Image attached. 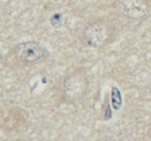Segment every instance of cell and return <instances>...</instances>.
I'll use <instances>...</instances> for the list:
<instances>
[{"mask_svg": "<svg viewBox=\"0 0 151 141\" xmlns=\"http://www.w3.org/2000/svg\"><path fill=\"white\" fill-rule=\"evenodd\" d=\"M16 58L25 63H35L41 60L45 55V50L35 41H27L18 44L14 47Z\"/></svg>", "mask_w": 151, "mask_h": 141, "instance_id": "3", "label": "cell"}, {"mask_svg": "<svg viewBox=\"0 0 151 141\" xmlns=\"http://www.w3.org/2000/svg\"><path fill=\"white\" fill-rule=\"evenodd\" d=\"M119 11L128 18L141 19L150 11V0H119Z\"/></svg>", "mask_w": 151, "mask_h": 141, "instance_id": "4", "label": "cell"}, {"mask_svg": "<svg viewBox=\"0 0 151 141\" xmlns=\"http://www.w3.org/2000/svg\"></svg>", "mask_w": 151, "mask_h": 141, "instance_id": "5", "label": "cell"}, {"mask_svg": "<svg viewBox=\"0 0 151 141\" xmlns=\"http://www.w3.org/2000/svg\"><path fill=\"white\" fill-rule=\"evenodd\" d=\"M87 87V77L82 70L72 73L64 82L63 93L66 100L76 102L82 99L86 92Z\"/></svg>", "mask_w": 151, "mask_h": 141, "instance_id": "1", "label": "cell"}, {"mask_svg": "<svg viewBox=\"0 0 151 141\" xmlns=\"http://www.w3.org/2000/svg\"><path fill=\"white\" fill-rule=\"evenodd\" d=\"M112 29L110 26L102 21H96L88 24L84 31L83 37L86 44L91 47H101L110 39Z\"/></svg>", "mask_w": 151, "mask_h": 141, "instance_id": "2", "label": "cell"}]
</instances>
